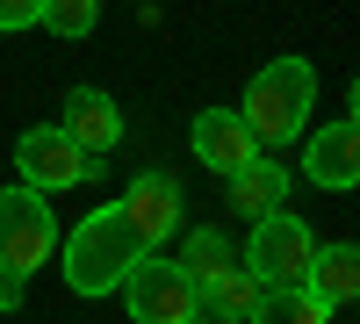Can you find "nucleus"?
I'll return each instance as SVG.
<instances>
[{
	"label": "nucleus",
	"mask_w": 360,
	"mask_h": 324,
	"mask_svg": "<svg viewBox=\"0 0 360 324\" xmlns=\"http://www.w3.org/2000/svg\"><path fill=\"white\" fill-rule=\"evenodd\" d=\"M144 259V238L130 231L123 216V202H108V209H86L72 223V238H65V281H72V296H115L123 288V274Z\"/></svg>",
	"instance_id": "f257e3e1"
},
{
	"label": "nucleus",
	"mask_w": 360,
	"mask_h": 324,
	"mask_svg": "<svg viewBox=\"0 0 360 324\" xmlns=\"http://www.w3.org/2000/svg\"><path fill=\"white\" fill-rule=\"evenodd\" d=\"M310 108H317V65H310V58H274V65L252 72L245 108H238V115H245V130L259 137V152H266V144L303 137Z\"/></svg>",
	"instance_id": "f03ea898"
},
{
	"label": "nucleus",
	"mask_w": 360,
	"mask_h": 324,
	"mask_svg": "<svg viewBox=\"0 0 360 324\" xmlns=\"http://www.w3.org/2000/svg\"><path fill=\"white\" fill-rule=\"evenodd\" d=\"M58 252V216H51V195L37 188H0V274L8 281H29Z\"/></svg>",
	"instance_id": "7ed1b4c3"
},
{
	"label": "nucleus",
	"mask_w": 360,
	"mask_h": 324,
	"mask_svg": "<svg viewBox=\"0 0 360 324\" xmlns=\"http://www.w3.org/2000/svg\"><path fill=\"white\" fill-rule=\"evenodd\" d=\"M123 310L137 317V324H195L202 317V296H195V274L180 267V259H152L144 252L137 267L123 274Z\"/></svg>",
	"instance_id": "20e7f679"
},
{
	"label": "nucleus",
	"mask_w": 360,
	"mask_h": 324,
	"mask_svg": "<svg viewBox=\"0 0 360 324\" xmlns=\"http://www.w3.org/2000/svg\"><path fill=\"white\" fill-rule=\"evenodd\" d=\"M310 252H317L310 223H303V216H288V209H274V216H259V223H252L245 259H238V267H245L259 288H303Z\"/></svg>",
	"instance_id": "39448f33"
},
{
	"label": "nucleus",
	"mask_w": 360,
	"mask_h": 324,
	"mask_svg": "<svg viewBox=\"0 0 360 324\" xmlns=\"http://www.w3.org/2000/svg\"><path fill=\"white\" fill-rule=\"evenodd\" d=\"M15 166H22V188H37V195H65V188H79L94 173V159L65 130H22L15 137Z\"/></svg>",
	"instance_id": "423d86ee"
},
{
	"label": "nucleus",
	"mask_w": 360,
	"mask_h": 324,
	"mask_svg": "<svg viewBox=\"0 0 360 324\" xmlns=\"http://www.w3.org/2000/svg\"><path fill=\"white\" fill-rule=\"evenodd\" d=\"M303 181H310V188H332V195H346V188L360 181V130H353V115L324 123V130L303 144Z\"/></svg>",
	"instance_id": "0eeeda50"
},
{
	"label": "nucleus",
	"mask_w": 360,
	"mask_h": 324,
	"mask_svg": "<svg viewBox=\"0 0 360 324\" xmlns=\"http://www.w3.org/2000/svg\"><path fill=\"white\" fill-rule=\"evenodd\" d=\"M188 137H195V159H202V166H217L224 181H231L238 166H252V159H259V137L245 130V115H238V108H202Z\"/></svg>",
	"instance_id": "6e6552de"
},
{
	"label": "nucleus",
	"mask_w": 360,
	"mask_h": 324,
	"mask_svg": "<svg viewBox=\"0 0 360 324\" xmlns=\"http://www.w3.org/2000/svg\"><path fill=\"white\" fill-rule=\"evenodd\" d=\"M58 130H65L86 159H108L115 144H123V108H115L101 86H79V94L65 101V123H58Z\"/></svg>",
	"instance_id": "1a4fd4ad"
},
{
	"label": "nucleus",
	"mask_w": 360,
	"mask_h": 324,
	"mask_svg": "<svg viewBox=\"0 0 360 324\" xmlns=\"http://www.w3.org/2000/svg\"><path fill=\"white\" fill-rule=\"evenodd\" d=\"M123 216H130V231L144 238V252H152L159 238L180 231V188L166 181V173H137L130 195H123Z\"/></svg>",
	"instance_id": "9d476101"
},
{
	"label": "nucleus",
	"mask_w": 360,
	"mask_h": 324,
	"mask_svg": "<svg viewBox=\"0 0 360 324\" xmlns=\"http://www.w3.org/2000/svg\"><path fill=\"white\" fill-rule=\"evenodd\" d=\"M231 209L245 216V223H259V216L288 209V166H274V159L238 166V173H231Z\"/></svg>",
	"instance_id": "9b49d317"
},
{
	"label": "nucleus",
	"mask_w": 360,
	"mask_h": 324,
	"mask_svg": "<svg viewBox=\"0 0 360 324\" xmlns=\"http://www.w3.org/2000/svg\"><path fill=\"white\" fill-rule=\"evenodd\" d=\"M303 288H310L324 310H346V303L360 296V252H353V245H317V252H310Z\"/></svg>",
	"instance_id": "f8f14e48"
},
{
	"label": "nucleus",
	"mask_w": 360,
	"mask_h": 324,
	"mask_svg": "<svg viewBox=\"0 0 360 324\" xmlns=\"http://www.w3.org/2000/svg\"><path fill=\"white\" fill-rule=\"evenodd\" d=\"M195 296L209 303V317H217V324H245L252 303H259V281L231 259V267H217V274H202V281H195Z\"/></svg>",
	"instance_id": "ddd939ff"
},
{
	"label": "nucleus",
	"mask_w": 360,
	"mask_h": 324,
	"mask_svg": "<svg viewBox=\"0 0 360 324\" xmlns=\"http://www.w3.org/2000/svg\"><path fill=\"white\" fill-rule=\"evenodd\" d=\"M245 324H332V310H324L310 288H259Z\"/></svg>",
	"instance_id": "4468645a"
},
{
	"label": "nucleus",
	"mask_w": 360,
	"mask_h": 324,
	"mask_svg": "<svg viewBox=\"0 0 360 324\" xmlns=\"http://www.w3.org/2000/svg\"><path fill=\"white\" fill-rule=\"evenodd\" d=\"M51 37H94V22H101V0H44V15H37Z\"/></svg>",
	"instance_id": "2eb2a0df"
},
{
	"label": "nucleus",
	"mask_w": 360,
	"mask_h": 324,
	"mask_svg": "<svg viewBox=\"0 0 360 324\" xmlns=\"http://www.w3.org/2000/svg\"><path fill=\"white\" fill-rule=\"evenodd\" d=\"M180 267H188L195 281L231 267V238H224V231H188V238H180Z\"/></svg>",
	"instance_id": "dca6fc26"
},
{
	"label": "nucleus",
	"mask_w": 360,
	"mask_h": 324,
	"mask_svg": "<svg viewBox=\"0 0 360 324\" xmlns=\"http://www.w3.org/2000/svg\"><path fill=\"white\" fill-rule=\"evenodd\" d=\"M44 15V0H0V29H29Z\"/></svg>",
	"instance_id": "f3484780"
}]
</instances>
